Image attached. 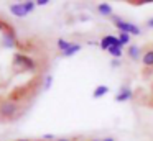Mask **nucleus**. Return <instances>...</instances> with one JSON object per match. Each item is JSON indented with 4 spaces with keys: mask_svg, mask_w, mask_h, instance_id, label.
I'll return each mask as SVG.
<instances>
[{
    "mask_svg": "<svg viewBox=\"0 0 153 141\" xmlns=\"http://www.w3.org/2000/svg\"><path fill=\"white\" fill-rule=\"evenodd\" d=\"M71 44H73V41H68V39H64V38H59L56 46H58V49H59V52H64Z\"/></svg>",
    "mask_w": 153,
    "mask_h": 141,
    "instance_id": "nucleus-12",
    "label": "nucleus"
},
{
    "mask_svg": "<svg viewBox=\"0 0 153 141\" xmlns=\"http://www.w3.org/2000/svg\"><path fill=\"white\" fill-rule=\"evenodd\" d=\"M15 141H30V140H15Z\"/></svg>",
    "mask_w": 153,
    "mask_h": 141,
    "instance_id": "nucleus-23",
    "label": "nucleus"
},
{
    "mask_svg": "<svg viewBox=\"0 0 153 141\" xmlns=\"http://www.w3.org/2000/svg\"><path fill=\"white\" fill-rule=\"evenodd\" d=\"M133 97V90L130 85H122V89L119 90V94L115 95V100L117 102H127Z\"/></svg>",
    "mask_w": 153,
    "mask_h": 141,
    "instance_id": "nucleus-5",
    "label": "nucleus"
},
{
    "mask_svg": "<svg viewBox=\"0 0 153 141\" xmlns=\"http://www.w3.org/2000/svg\"><path fill=\"white\" fill-rule=\"evenodd\" d=\"M146 26H150V28H153V18H150L148 21H146Z\"/></svg>",
    "mask_w": 153,
    "mask_h": 141,
    "instance_id": "nucleus-21",
    "label": "nucleus"
},
{
    "mask_svg": "<svg viewBox=\"0 0 153 141\" xmlns=\"http://www.w3.org/2000/svg\"><path fill=\"white\" fill-rule=\"evenodd\" d=\"M43 140L45 141H51V140H54V136L53 134H43Z\"/></svg>",
    "mask_w": 153,
    "mask_h": 141,
    "instance_id": "nucleus-19",
    "label": "nucleus"
},
{
    "mask_svg": "<svg viewBox=\"0 0 153 141\" xmlns=\"http://www.w3.org/2000/svg\"><path fill=\"white\" fill-rule=\"evenodd\" d=\"M110 66H112V67H120V59H112V61H110Z\"/></svg>",
    "mask_w": 153,
    "mask_h": 141,
    "instance_id": "nucleus-17",
    "label": "nucleus"
},
{
    "mask_svg": "<svg viewBox=\"0 0 153 141\" xmlns=\"http://www.w3.org/2000/svg\"><path fill=\"white\" fill-rule=\"evenodd\" d=\"M117 38H119V39H120V43H122V44L125 46L127 43H130V39H132V36H130L128 33H120V35L117 36Z\"/></svg>",
    "mask_w": 153,
    "mask_h": 141,
    "instance_id": "nucleus-14",
    "label": "nucleus"
},
{
    "mask_svg": "<svg viewBox=\"0 0 153 141\" xmlns=\"http://www.w3.org/2000/svg\"><path fill=\"white\" fill-rule=\"evenodd\" d=\"M35 3H36V5H41V7H43V5H48L50 2H48V0H35Z\"/></svg>",
    "mask_w": 153,
    "mask_h": 141,
    "instance_id": "nucleus-18",
    "label": "nucleus"
},
{
    "mask_svg": "<svg viewBox=\"0 0 153 141\" xmlns=\"http://www.w3.org/2000/svg\"><path fill=\"white\" fill-rule=\"evenodd\" d=\"M97 12L100 13V16H110L114 13V8L109 3H99L97 5Z\"/></svg>",
    "mask_w": 153,
    "mask_h": 141,
    "instance_id": "nucleus-9",
    "label": "nucleus"
},
{
    "mask_svg": "<svg viewBox=\"0 0 153 141\" xmlns=\"http://www.w3.org/2000/svg\"><path fill=\"white\" fill-rule=\"evenodd\" d=\"M142 62H143L145 67H153V49H148V51L143 52Z\"/></svg>",
    "mask_w": 153,
    "mask_h": 141,
    "instance_id": "nucleus-10",
    "label": "nucleus"
},
{
    "mask_svg": "<svg viewBox=\"0 0 153 141\" xmlns=\"http://www.w3.org/2000/svg\"><path fill=\"white\" fill-rule=\"evenodd\" d=\"M127 56H128L132 61H138V59L143 56V52H142V49H140V46L130 44L128 48H127Z\"/></svg>",
    "mask_w": 153,
    "mask_h": 141,
    "instance_id": "nucleus-6",
    "label": "nucleus"
},
{
    "mask_svg": "<svg viewBox=\"0 0 153 141\" xmlns=\"http://www.w3.org/2000/svg\"><path fill=\"white\" fill-rule=\"evenodd\" d=\"M112 21L120 33H128L130 36H138L140 33H142V30L137 25H133V23H130V21H125L123 18H120V16H117V15L112 16Z\"/></svg>",
    "mask_w": 153,
    "mask_h": 141,
    "instance_id": "nucleus-1",
    "label": "nucleus"
},
{
    "mask_svg": "<svg viewBox=\"0 0 153 141\" xmlns=\"http://www.w3.org/2000/svg\"><path fill=\"white\" fill-rule=\"evenodd\" d=\"M56 141H71V140H68V138H58Z\"/></svg>",
    "mask_w": 153,
    "mask_h": 141,
    "instance_id": "nucleus-22",
    "label": "nucleus"
},
{
    "mask_svg": "<svg viewBox=\"0 0 153 141\" xmlns=\"http://www.w3.org/2000/svg\"><path fill=\"white\" fill-rule=\"evenodd\" d=\"M89 141H100V140H89Z\"/></svg>",
    "mask_w": 153,
    "mask_h": 141,
    "instance_id": "nucleus-24",
    "label": "nucleus"
},
{
    "mask_svg": "<svg viewBox=\"0 0 153 141\" xmlns=\"http://www.w3.org/2000/svg\"><path fill=\"white\" fill-rule=\"evenodd\" d=\"M2 44L5 46V48H13V46H17V35H15L13 30H7L5 33H2Z\"/></svg>",
    "mask_w": 153,
    "mask_h": 141,
    "instance_id": "nucleus-4",
    "label": "nucleus"
},
{
    "mask_svg": "<svg viewBox=\"0 0 153 141\" xmlns=\"http://www.w3.org/2000/svg\"><path fill=\"white\" fill-rule=\"evenodd\" d=\"M109 94V87L107 85H97L96 89H94V92H92V97L94 98H100V97H104V95H107Z\"/></svg>",
    "mask_w": 153,
    "mask_h": 141,
    "instance_id": "nucleus-11",
    "label": "nucleus"
},
{
    "mask_svg": "<svg viewBox=\"0 0 153 141\" xmlns=\"http://www.w3.org/2000/svg\"><path fill=\"white\" fill-rule=\"evenodd\" d=\"M51 84H53V77H51V75H48V77L45 79V85H43V89H45V90H48V89L51 87Z\"/></svg>",
    "mask_w": 153,
    "mask_h": 141,
    "instance_id": "nucleus-16",
    "label": "nucleus"
},
{
    "mask_svg": "<svg viewBox=\"0 0 153 141\" xmlns=\"http://www.w3.org/2000/svg\"><path fill=\"white\" fill-rule=\"evenodd\" d=\"M10 12H12V15L18 16V18H25V16H28V12L25 10L23 3H13V5H10Z\"/></svg>",
    "mask_w": 153,
    "mask_h": 141,
    "instance_id": "nucleus-7",
    "label": "nucleus"
},
{
    "mask_svg": "<svg viewBox=\"0 0 153 141\" xmlns=\"http://www.w3.org/2000/svg\"><path fill=\"white\" fill-rule=\"evenodd\" d=\"M107 52H109L110 56H114V59H120V58H122V49L115 48V46H110Z\"/></svg>",
    "mask_w": 153,
    "mask_h": 141,
    "instance_id": "nucleus-13",
    "label": "nucleus"
},
{
    "mask_svg": "<svg viewBox=\"0 0 153 141\" xmlns=\"http://www.w3.org/2000/svg\"><path fill=\"white\" fill-rule=\"evenodd\" d=\"M81 49H82V46H81L79 43H73V44H71L64 52H61V54H63V58H71V56L77 54V52H79Z\"/></svg>",
    "mask_w": 153,
    "mask_h": 141,
    "instance_id": "nucleus-8",
    "label": "nucleus"
},
{
    "mask_svg": "<svg viewBox=\"0 0 153 141\" xmlns=\"http://www.w3.org/2000/svg\"><path fill=\"white\" fill-rule=\"evenodd\" d=\"M23 3V7H25V10H27L28 13H31L35 10V7H36V3L35 2H31V0H27V2H22Z\"/></svg>",
    "mask_w": 153,
    "mask_h": 141,
    "instance_id": "nucleus-15",
    "label": "nucleus"
},
{
    "mask_svg": "<svg viewBox=\"0 0 153 141\" xmlns=\"http://www.w3.org/2000/svg\"><path fill=\"white\" fill-rule=\"evenodd\" d=\"M18 111L17 103H13L12 100H5L0 103V115L4 118H13Z\"/></svg>",
    "mask_w": 153,
    "mask_h": 141,
    "instance_id": "nucleus-3",
    "label": "nucleus"
},
{
    "mask_svg": "<svg viewBox=\"0 0 153 141\" xmlns=\"http://www.w3.org/2000/svg\"><path fill=\"white\" fill-rule=\"evenodd\" d=\"M13 64L18 66V67L22 69H28V71H31V69L36 67V64H35V61L30 58V56L27 54H22V52H17V54L13 56Z\"/></svg>",
    "mask_w": 153,
    "mask_h": 141,
    "instance_id": "nucleus-2",
    "label": "nucleus"
},
{
    "mask_svg": "<svg viewBox=\"0 0 153 141\" xmlns=\"http://www.w3.org/2000/svg\"><path fill=\"white\" fill-rule=\"evenodd\" d=\"M100 141H115V138H112V136H107V138H104V140H100Z\"/></svg>",
    "mask_w": 153,
    "mask_h": 141,
    "instance_id": "nucleus-20",
    "label": "nucleus"
}]
</instances>
